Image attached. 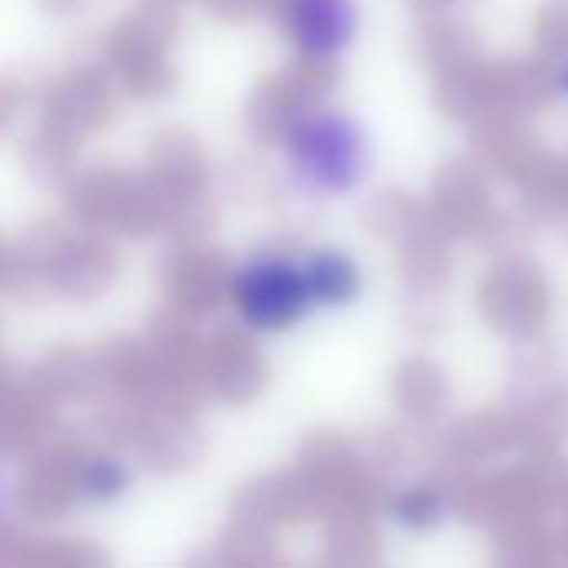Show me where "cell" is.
Instances as JSON below:
<instances>
[{"label": "cell", "mask_w": 568, "mask_h": 568, "mask_svg": "<svg viewBox=\"0 0 568 568\" xmlns=\"http://www.w3.org/2000/svg\"><path fill=\"white\" fill-rule=\"evenodd\" d=\"M283 170L293 190L313 200L356 193L376 163L366 123L343 106H310L283 133Z\"/></svg>", "instance_id": "6da1fadb"}, {"label": "cell", "mask_w": 568, "mask_h": 568, "mask_svg": "<svg viewBox=\"0 0 568 568\" xmlns=\"http://www.w3.org/2000/svg\"><path fill=\"white\" fill-rule=\"evenodd\" d=\"M230 303L256 333H286L313 313L303 266L276 253H263L236 266L230 280Z\"/></svg>", "instance_id": "7a4b0ae2"}, {"label": "cell", "mask_w": 568, "mask_h": 568, "mask_svg": "<svg viewBox=\"0 0 568 568\" xmlns=\"http://www.w3.org/2000/svg\"><path fill=\"white\" fill-rule=\"evenodd\" d=\"M283 27L300 57L326 63L356 43L363 13L356 0H286Z\"/></svg>", "instance_id": "3957f363"}, {"label": "cell", "mask_w": 568, "mask_h": 568, "mask_svg": "<svg viewBox=\"0 0 568 568\" xmlns=\"http://www.w3.org/2000/svg\"><path fill=\"white\" fill-rule=\"evenodd\" d=\"M300 266H303L313 310H346L366 290V273L356 263V256H349L346 250H336V246L313 250Z\"/></svg>", "instance_id": "277c9868"}, {"label": "cell", "mask_w": 568, "mask_h": 568, "mask_svg": "<svg viewBox=\"0 0 568 568\" xmlns=\"http://www.w3.org/2000/svg\"><path fill=\"white\" fill-rule=\"evenodd\" d=\"M449 516V503L443 493L429 489V486H416V489H403L393 506H389V519L406 529V532H429L439 529Z\"/></svg>", "instance_id": "5b68a950"}, {"label": "cell", "mask_w": 568, "mask_h": 568, "mask_svg": "<svg viewBox=\"0 0 568 568\" xmlns=\"http://www.w3.org/2000/svg\"><path fill=\"white\" fill-rule=\"evenodd\" d=\"M130 486V473L120 459H90L80 476H77V493L87 503H113L116 496H123Z\"/></svg>", "instance_id": "8992f818"}, {"label": "cell", "mask_w": 568, "mask_h": 568, "mask_svg": "<svg viewBox=\"0 0 568 568\" xmlns=\"http://www.w3.org/2000/svg\"><path fill=\"white\" fill-rule=\"evenodd\" d=\"M556 87L562 90V97H568V53L559 60V67H556Z\"/></svg>", "instance_id": "52a82bcc"}]
</instances>
